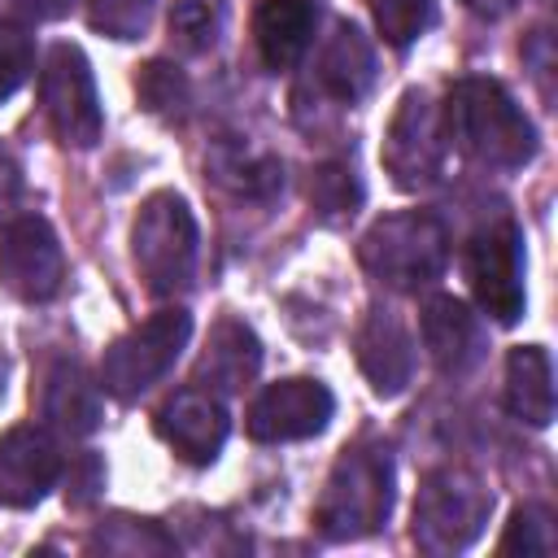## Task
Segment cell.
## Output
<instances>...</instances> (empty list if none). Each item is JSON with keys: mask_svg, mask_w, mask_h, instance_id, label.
<instances>
[{"mask_svg": "<svg viewBox=\"0 0 558 558\" xmlns=\"http://www.w3.org/2000/svg\"><path fill=\"white\" fill-rule=\"evenodd\" d=\"M440 122H445V140L462 157L488 170H523L536 157V126L497 78L453 83Z\"/></svg>", "mask_w": 558, "mask_h": 558, "instance_id": "obj_1", "label": "cell"}, {"mask_svg": "<svg viewBox=\"0 0 558 558\" xmlns=\"http://www.w3.org/2000/svg\"><path fill=\"white\" fill-rule=\"evenodd\" d=\"M392 458L379 445H353L336 458L323 497L314 506V527L327 541H362L379 532L392 514Z\"/></svg>", "mask_w": 558, "mask_h": 558, "instance_id": "obj_2", "label": "cell"}, {"mask_svg": "<svg viewBox=\"0 0 558 558\" xmlns=\"http://www.w3.org/2000/svg\"><path fill=\"white\" fill-rule=\"evenodd\" d=\"M357 262L384 288L418 292L440 279L449 262V231L427 209H401L366 227V235L357 240Z\"/></svg>", "mask_w": 558, "mask_h": 558, "instance_id": "obj_3", "label": "cell"}, {"mask_svg": "<svg viewBox=\"0 0 558 558\" xmlns=\"http://www.w3.org/2000/svg\"><path fill=\"white\" fill-rule=\"evenodd\" d=\"M493 514V488L466 466H440L423 475L414 497V545L423 554H462L480 541Z\"/></svg>", "mask_w": 558, "mask_h": 558, "instance_id": "obj_4", "label": "cell"}, {"mask_svg": "<svg viewBox=\"0 0 558 558\" xmlns=\"http://www.w3.org/2000/svg\"><path fill=\"white\" fill-rule=\"evenodd\" d=\"M196 218L179 192H153L131 227V253L153 296H174L196 275Z\"/></svg>", "mask_w": 558, "mask_h": 558, "instance_id": "obj_5", "label": "cell"}, {"mask_svg": "<svg viewBox=\"0 0 558 558\" xmlns=\"http://www.w3.org/2000/svg\"><path fill=\"white\" fill-rule=\"evenodd\" d=\"M187 336H192L187 310H157L153 318H144L140 327L122 331L105 349V357H100V388L109 397H118V401H135L157 379H166V371L187 349Z\"/></svg>", "mask_w": 558, "mask_h": 558, "instance_id": "obj_6", "label": "cell"}, {"mask_svg": "<svg viewBox=\"0 0 558 558\" xmlns=\"http://www.w3.org/2000/svg\"><path fill=\"white\" fill-rule=\"evenodd\" d=\"M466 283L480 301V310L510 327L523 318L527 292H523V231L514 218L484 222L466 244Z\"/></svg>", "mask_w": 558, "mask_h": 558, "instance_id": "obj_7", "label": "cell"}, {"mask_svg": "<svg viewBox=\"0 0 558 558\" xmlns=\"http://www.w3.org/2000/svg\"><path fill=\"white\" fill-rule=\"evenodd\" d=\"M39 100H44V118L57 131L61 144L70 148H92L105 131V113H100V96H96V78L92 65L83 57L78 44H52L44 52V70H39Z\"/></svg>", "mask_w": 558, "mask_h": 558, "instance_id": "obj_8", "label": "cell"}, {"mask_svg": "<svg viewBox=\"0 0 558 558\" xmlns=\"http://www.w3.org/2000/svg\"><path fill=\"white\" fill-rule=\"evenodd\" d=\"M445 153H449V140H445V122H440V109L432 105L427 92L410 87L384 131V148H379V161L384 170L392 174L397 187L405 192H423L432 183H440L445 174Z\"/></svg>", "mask_w": 558, "mask_h": 558, "instance_id": "obj_9", "label": "cell"}, {"mask_svg": "<svg viewBox=\"0 0 558 558\" xmlns=\"http://www.w3.org/2000/svg\"><path fill=\"white\" fill-rule=\"evenodd\" d=\"M65 279V253L48 218L22 214L0 231V283L17 301H48Z\"/></svg>", "mask_w": 558, "mask_h": 558, "instance_id": "obj_10", "label": "cell"}, {"mask_svg": "<svg viewBox=\"0 0 558 558\" xmlns=\"http://www.w3.org/2000/svg\"><path fill=\"white\" fill-rule=\"evenodd\" d=\"M336 397L327 392V384L318 379H279L270 388H262L248 405V436L279 445V440H305L318 436L331 423Z\"/></svg>", "mask_w": 558, "mask_h": 558, "instance_id": "obj_11", "label": "cell"}, {"mask_svg": "<svg viewBox=\"0 0 558 558\" xmlns=\"http://www.w3.org/2000/svg\"><path fill=\"white\" fill-rule=\"evenodd\" d=\"M61 480V449L44 427H13L0 436V506L26 510Z\"/></svg>", "mask_w": 558, "mask_h": 558, "instance_id": "obj_12", "label": "cell"}, {"mask_svg": "<svg viewBox=\"0 0 558 558\" xmlns=\"http://www.w3.org/2000/svg\"><path fill=\"white\" fill-rule=\"evenodd\" d=\"M227 427H231V418H227V405L218 401V392H209V388H179L161 410H157V432H161V440L179 453V458H187V462H196V466H205V462H214L218 458V449H222V440H227Z\"/></svg>", "mask_w": 558, "mask_h": 558, "instance_id": "obj_13", "label": "cell"}, {"mask_svg": "<svg viewBox=\"0 0 558 558\" xmlns=\"http://www.w3.org/2000/svg\"><path fill=\"white\" fill-rule=\"evenodd\" d=\"M418 331H423L427 357L436 362L440 375H466V371H475L480 357H484V349H488L484 318L466 301H458V296H432L423 305Z\"/></svg>", "mask_w": 558, "mask_h": 558, "instance_id": "obj_14", "label": "cell"}, {"mask_svg": "<svg viewBox=\"0 0 558 558\" xmlns=\"http://www.w3.org/2000/svg\"><path fill=\"white\" fill-rule=\"evenodd\" d=\"M357 366L379 397L405 392L414 375V340L392 310H371L357 327Z\"/></svg>", "mask_w": 558, "mask_h": 558, "instance_id": "obj_15", "label": "cell"}, {"mask_svg": "<svg viewBox=\"0 0 558 558\" xmlns=\"http://www.w3.org/2000/svg\"><path fill=\"white\" fill-rule=\"evenodd\" d=\"M314 0H262V9L253 13V44L266 70H292L314 39Z\"/></svg>", "mask_w": 558, "mask_h": 558, "instance_id": "obj_16", "label": "cell"}, {"mask_svg": "<svg viewBox=\"0 0 558 558\" xmlns=\"http://www.w3.org/2000/svg\"><path fill=\"white\" fill-rule=\"evenodd\" d=\"M262 366V344L253 336V327H244L240 318H222L214 323L205 353L196 362V384L201 388H222V392H240Z\"/></svg>", "mask_w": 558, "mask_h": 558, "instance_id": "obj_17", "label": "cell"}, {"mask_svg": "<svg viewBox=\"0 0 558 558\" xmlns=\"http://www.w3.org/2000/svg\"><path fill=\"white\" fill-rule=\"evenodd\" d=\"M39 410L44 418L65 432V436H87L100 427V384L78 366V362H57L44 375V392H39Z\"/></svg>", "mask_w": 558, "mask_h": 558, "instance_id": "obj_18", "label": "cell"}, {"mask_svg": "<svg viewBox=\"0 0 558 558\" xmlns=\"http://www.w3.org/2000/svg\"><path fill=\"white\" fill-rule=\"evenodd\" d=\"M375 83V52L357 26H340L314 65V87L336 105H357Z\"/></svg>", "mask_w": 558, "mask_h": 558, "instance_id": "obj_19", "label": "cell"}, {"mask_svg": "<svg viewBox=\"0 0 558 558\" xmlns=\"http://www.w3.org/2000/svg\"><path fill=\"white\" fill-rule=\"evenodd\" d=\"M506 410L527 427L554 423V366L541 344H519L506 353Z\"/></svg>", "mask_w": 558, "mask_h": 558, "instance_id": "obj_20", "label": "cell"}, {"mask_svg": "<svg viewBox=\"0 0 558 558\" xmlns=\"http://www.w3.org/2000/svg\"><path fill=\"white\" fill-rule=\"evenodd\" d=\"M205 166L222 187H231L235 196H248V201H266L283 187V161L244 144V140H235V135H222L209 148Z\"/></svg>", "mask_w": 558, "mask_h": 558, "instance_id": "obj_21", "label": "cell"}, {"mask_svg": "<svg viewBox=\"0 0 558 558\" xmlns=\"http://www.w3.org/2000/svg\"><path fill=\"white\" fill-rule=\"evenodd\" d=\"M310 205L318 209L323 222H344V218H353L357 205H362V183H357V174H353L349 166H340V161L318 166V170L310 174Z\"/></svg>", "mask_w": 558, "mask_h": 558, "instance_id": "obj_22", "label": "cell"}, {"mask_svg": "<svg viewBox=\"0 0 558 558\" xmlns=\"http://www.w3.org/2000/svg\"><path fill=\"white\" fill-rule=\"evenodd\" d=\"M222 35V4L218 0H174L170 4V39L183 52H209Z\"/></svg>", "mask_w": 558, "mask_h": 558, "instance_id": "obj_23", "label": "cell"}, {"mask_svg": "<svg viewBox=\"0 0 558 558\" xmlns=\"http://www.w3.org/2000/svg\"><path fill=\"white\" fill-rule=\"evenodd\" d=\"M497 554H523V558H549L554 554V514L545 506H519L497 541Z\"/></svg>", "mask_w": 558, "mask_h": 558, "instance_id": "obj_24", "label": "cell"}, {"mask_svg": "<svg viewBox=\"0 0 558 558\" xmlns=\"http://www.w3.org/2000/svg\"><path fill=\"white\" fill-rule=\"evenodd\" d=\"M436 17V0H375V26L384 44L410 48Z\"/></svg>", "mask_w": 558, "mask_h": 558, "instance_id": "obj_25", "label": "cell"}, {"mask_svg": "<svg viewBox=\"0 0 558 558\" xmlns=\"http://www.w3.org/2000/svg\"><path fill=\"white\" fill-rule=\"evenodd\" d=\"M157 0H87V22L109 39H140Z\"/></svg>", "mask_w": 558, "mask_h": 558, "instance_id": "obj_26", "label": "cell"}, {"mask_svg": "<svg viewBox=\"0 0 558 558\" xmlns=\"http://www.w3.org/2000/svg\"><path fill=\"white\" fill-rule=\"evenodd\" d=\"M87 549H105V554H140V549H157V554H170L174 541H170L157 523H148V519H118V527L105 523V527L87 541Z\"/></svg>", "mask_w": 558, "mask_h": 558, "instance_id": "obj_27", "label": "cell"}, {"mask_svg": "<svg viewBox=\"0 0 558 558\" xmlns=\"http://www.w3.org/2000/svg\"><path fill=\"white\" fill-rule=\"evenodd\" d=\"M135 92H140L144 109H153V113H170V109L187 105V78L170 61H148L135 78Z\"/></svg>", "mask_w": 558, "mask_h": 558, "instance_id": "obj_28", "label": "cell"}, {"mask_svg": "<svg viewBox=\"0 0 558 558\" xmlns=\"http://www.w3.org/2000/svg\"><path fill=\"white\" fill-rule=\"evenodd\" d=\"M35 70V44L26 35V26L17 22H0V100H9Z\"/></svg>", "mask_w": 558, "mask_h": 558, "instance_id": "obj_29", "label": "cell"}, {"mask_svg": "<svg viewBox=\"0 0 558 558\" xmlns=\"http://www.w3.org/2000/svg\"><path fill=\"white\" fill-rule=\"evenodd\" d=\"M22 187H26V179H22V161H17V153L0 140V218H4L9 209H17Z\"/></svg>", "mask_w": 558, "mask_h": 558, "instance_id": "obj_30", "label": "cell"}, {"mask_svg": "<svg viewBox=\"0 0 558 558\" xmlns=\"http://www.w3.org/2000/svg\"><path fill=\"white\" fill-rule=\"evenodd\" d=\"M31 22H57V17H65L70 13V4L74 0H13Z\"/></svg>", "mask_w": 558, "mask_h": 558, "instance_id": "obj_31", "label": "cell"}, {"mask_svg": "<svg viewBox=\"0 0 558 558\" xmlns=\"http://www.w3.org/2000/svg\"><path fill=\"white\" fill-rule=\"evenodd\" d=\"M471 13H480V17H506L519 0H462Z\"/></svg>", "mask_w": 558, "mask_h": 558, "instance_id": "obj_32", "label": "cell"}]
</instances>
